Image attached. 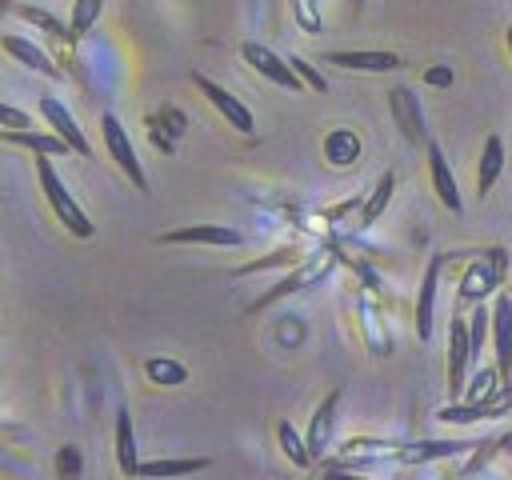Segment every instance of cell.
<instances>
[{"label": "cell", "instance_id": "obj_18", "mask_svg": "<svg viewBox=\"0 0 512 480\" xmlns=\"http://www.w3.org/2000/svg\"><path fill=\"white\" fill-rule=\"evenodd\" d=\"M468 448H472V444H464V440H424V444H408V448L392 452V460H400V464H424V460L460 456V452H468Z\"/></svg>", "mask_w": 512, "mask_h": 480}, {"label": "cell", "instance_id": "obj_13", "mask_svg": "<svg viewBox=\"0 0 512 480\" xmlns=\"http://www.w3.org/2000/svg\"><path fill=\"white\" fill-rule=\"evenodd\" d=\"M424 148H428V176H432V188H436L440 204H444L448 212H464V200H460V188H456V176H452V168H448L444 148H440L436 140H428Z\"/></svg>", "mask_w": 512, "mask_h": 480}, {"label": "cell", "instance_id": "obj_21", "mask_svg": "<svg viewBox=\"0 0 512 480\" xmlns=\"http://www.w3.org/2000/svg\"><path fill=\"white\" fill-rule=\"evenodd\" d=\"M116 464H120L124 476H136V472H140V460H136V432H132L128 408L116 412Z\"/></svg>", "mask_w": 512, "mask_h": 480}, {"label": "cell", "instance_id": "obj_25", "mask_svg": "<svg viewBox=\"0 0 512 480\" xmlns=\"http://www.w3.org/2000/svg\"><path fill=\"white\" fill-rule=\"evenodd\" d=\"M392 188H396V176L392 172H384L380 176V184L372 188V196H368V204H364V212H360V224H372L384 208H388V200H392Z\"/></svg>", "mask_w": 512, "mask_h": 480}, {"label": "cell", "instance_id": "obj_27", "mask_svg": "<svg viewBox=\"0 0 512 480\" xmlns=\"http://www.w3.org/2000/svg\"><path fill=\"white\" fill-rule=\"evenodd\" d=\"M144 372H148V380L152 384H164V388H172V384H184V364H176V360H148L144 364Z\"/></svg>", "mask_w": 512, "mask_h": 480}, {"label": "cell", "instance_id": "obj_17", "mask_svg": "<svg viewBox=\"0 0 512 480\" xmlns=\"http://www.w3.org/2000/svg\"><path fill=\"white\" fill-rule=\"evenodd\" d=\"M0 48H4L16 64H24V68H32V72H40V76H60V68L48 60V52L36 48L32 40H24V36H0Z\"/></svg>", "mask_w": 512, "mask_h": 480}, {"label": "cell", "instance_id": "obj_31", "mask_svg": "<svg viewBox=\"0 0 512 480\" xmlns=\"http://www.w3.org/2000/svg\"><path fill=\"white\" fill-rule=\"evenodd\" d=\"M288 64L296 68V76H300L308 88H316V92H324V88H328V80H324V76H320V72H316V68H312L304 56H288Z\"/></svg>", "mask_w": 512, "mask_h": 480}, {"label": "cell", "instance_id": "obj_15", "mask_svg": "<svg viewBox=\"0 0 512 480\" xmlns=\"http://www.w3.org/2000/svg\"><path fill=\"white\" fill-rule=\"evenodd\" d=\"M388 104H392V116H396V124H400V132L408 136V144H428V132H424V112H420V104H416V96H412V88H392L388 92Z\"/></svg>", "mask_w": 512, "mask_h": 480}, {"label": "cell", "instance_id": "obj_11", "mask_svg": "<svg viewBox=\"0 0 512 480\" xmlns=\"http://www.w3.org/2000/svg\"><path fill=\"white\" fill-rule=\"evenodd\" d=\"M40 116L48 120V128L60 136V140H68V148L76 152V156H92V144H88V136L76 128V120H72V112L56 100V96H40Z\"/></svg>", "mask_w": 512, "mask_h": 480}, {"label": "cell", "instance_id": "obj_23", "mask_svg": "<svg viewBox=\"0 0 512 480\" xmlns=\"http://www.w3.org/2000/svg\"><path fill=\"white\" fill-rule=\"evenodd\" d=\"M212 460L208 456H192V460H148L140 464L136 476H192V472H204Z\"/></svg>", "mask_w": 512, "mask_h": 480}, {"label": "cell", "instance_id": "obj_4", "mask_svg": "<svg viewBox=\"0 0 512 480\" xmlns=\"http://www.w3.org/2000/svg\"><path fill=\"white\" fill-rule=\"evenodd\" d=\"M240 56H244V64H252L264 80H272V84H280V88H288V92H300V88H304V80L296 76V68H292L284 56H276L272 48H264V44H256V40H244V44H240Z\"/></svg>", "mask_w": 512, "mask_h": 480}, {"label": "cell", "instance_id": "obj_9", "mask_svg": "<svg viewBox=\"0 0 512 480\" xmlns=\"http://www.w3.org/2000/svg\"><path fill=\"white\" fill-rule=\"evenodd\" d=\"M328 268H332V256H328V252H324V256H312V260H300L292 276H284L272 292H264V296L252 304V312H256V308H268V304H276V300H284V296H292V292H300V288H308V284H316Z\"/></svg>", "mask_w": 512, "mask_h": 480}, {"label": "cell", "instance_id": "obj_1", "mask_svg": "<svg viewBox=\"0 0 512 480\" xmlns=\"http://www.w3.org/2000/svg\"><path fill=\"white\" fill-rule=\"evenodd\" d=\"M36 176H40V192H44V200L52 204V212H56V220L72 232V236H80V240H88L96 228H92V220L84 216V208L72 200V192L64 188V180L56 176V168H52V156H44V152H36Z\"/></svg>", "mask_w": 512, "mask_h": 480}, {"label": "cell", "instance_id": "obj_22", "mask_svg": "<svg viewBox=\"0 0 512 480\" xmlns=\"http://www.w3.org/2000/svg\"><path fill=\"white\" fill-rule=\"evenodd\" d=\"M276 440H280L284 456H288L296 468H312V464H316V456L308 452V440H300V432H296L288 420H280V424H276Z\"/></svg>", "mask_w": 512, "mask_h": 480}, {"label": "cell", "instance_id": "obj_37", "mask_svg": "<svg viewBox=\"0 0 512 480\" xmlns=\"http://www.w3.org/2000/svg\"><path fill=\"white\" fill-rule=\"evenodd\" d=\"M0 8H12V0H0Z\"/></svg>", "mask_w": 512, "mask_h": 480}, {"label": "cell", "instance_id": "obj_12", "mask_svg": "<svg viewBox=\"0 0 512 480\" xmlns=\"http://www.w3.org/2000/svg\"><path fill=\"white\" fill-rule=\"evenodd\" d=\"M324 64H336L348 72H392L404 60L396 52H384V48H352V52H328Z\"/></svg>", "mask_w": 512, "mask_h": 480}, {"label": "cell", "instance_id": "obj_29", "mask_svg": "<svg viewBox=\"0 0 512 480\" xmlns=\"http://www.w3.org/2000/svg\"><path fill=\"white\" fill-rule=\"evenodd\" d=\"M496 384H500V372H496V368H484V372H480V376L472 380V388H468V392H464L460 400H468V404H476V400H484V396H488V392H492Z\"/></svg>", "mask_w": 512, "mask_h": 480}, {"label": "cell", "instance_id": "obj_24", "mask_svg": "<svg viewBox=\"0 0 512 480\" xmlns=\"http://www.w3.org/2000/svg\"><path fill=\"white\" fill-rule=\"evenodd\" d=\"M324 152H328L332 164H352V160L360 156V140H356L348 128H340V132H332V136L324 140Z\"/></svg>", "mask_w": 512, "mask_h": 480}, {"label": "cell", "instance_id": "obj_20", "mask_svg": "<svg viewBox=\"0 0 512 480\" xmlns=\"http://www.w3.org/2000/svg\"><path fill=\"white\" fill-rule=\"evenodd\" d=\"M504 172V140L500 136H488L484 140V152H480V172H476V196H488L492 184L500 180Z\"/></svg>", "mask_w": 512, "mask_h": 480}, {"label": "cell", "instance_id": "obj_36", "mask_svg": "<svg viewBox=\"0 0 512 480\" xmlns=\"http://www.w3.org/2000/svg\"><path fill=\"white\" fill-rule=\"evenodd\" d=\"M508 52H512V28H508Z\"/></svg>", "mask_w": 512, "mask_h": 480}, {"label": "cell", "instance_id": "obj_7", "mask_svg": "<svg viewBox=\"0 0 512 480\" xmlns=\"http://www.w3.org/2000/svg\"><path fill=\"white\" fill-rule=\"evenodd\" d=\"M492 344L500 380H512V292H500L492 300Z\"/></svg>", "mask_w": 512, "mask_h": 480}, {"label": "cell", "instance_id": "obj_16", "mask_svg": "<svg viewBox=\"0 0 512 480\" xmlns=\"http://www.w3.org/2000/svg\"><path fill=\"white\" fill-rule=\"evenodd\" d=\"M336 408H340V388L336 392H328L324 400H320V408L312 412V424H308V452L320 460L324 452H328V444H332V432H336Z\"/></svg>", "mask_w": 512, "mask_h": 480}, {"label": "cell", "instance_id": "obj_10", "mask_svg": "<svg viewBox=\"0 0 512 480\" xmlns=\"http://www.w3.org/2000/svg\"><path fill=\"white\" fill-rule=\"evenodd\" d=\"M504 248L500 252H488V260H476L468 272H464V280H460V304L464 300H484L492 288H496V280L504 276Z\"/></svg>", "mask_w": 512, "mask_h": 480}, {"label": "cell", "instance_id": "obj_19", "mask_svg": "<svg viewBox=\"0 0 512 480\" xmlns=\"http://www.w3.org/2000/svg\"><path fill=\"white\" fill-rule=\"evenodd\" d=\"M4 140H8V144H20V148H32V152H44V156H64V152H72V148H68V140H60L56 132L4 128Z\"/></svg>", "mask_w": 512, "mask_h": 480}, {"label": "cell", "instance_id": "obj_26", "mask_svg": "<svg viewBox=\"0 0 512 480\" xmlns=\"http://www.w3.org/2000/svg\"><path fill=\"white\" fill-rule=\"evenodd\" d=\"M100 8H104V0H76L72 4V20H68V36H84L96 24Z\"/></svg>", "mask_w": 512, "mask_h": 480}, {"label": "cell", "instance_id": "obj_32", "mask_svg": "<svg viewBox=\"0 0 512 480\" xmlns=\"http://www.w3.org/2000/svg\"><path fill=\"white\" fill-rule=\"evenodd\" d=\"M0 128H32V116L0 100Z\"/></svg>", "mask_w": 512, "mask_h": 480}, {"label": "cell", "instance_id": "obj_6", "mask_svg": "<svg viewBox=\"0 0 512 480\" xmlns=\"http://www.w3.org/2000/svg\"><path fill=\"white\" fill-rule=\"evenodd\" d=\"M192 84L204 92V100H208V104H212V108H216V112H220V116H224V120H228L236 132H252V128H256L252 112H248V108H244V104H240V100H236V96H232L224 84L208 80L204 72H192Z\"/></svg>", "mask_w": 512, "mask_h": 480}, {"label": "cell", "instance_id": "obj_35", "mask_svg": "<svg viewBox=\"0 0 512 480\" xmlns=\"http://www.w3.org/2000/svg\"><path fill=\"white\" fill-rule=\"evenodd\" d=\"M428 80H432V84H448V80H452V76H448V72H444V68H432V72H428Z\"/></svg>", "mask_w": 512, "mask_h": 480}, {"label": "cell", "instance_id": "obj_33", "mask_svg": "<svg viewBox=\"0 0 512 480\" xmlns=\"http://www.w3.org/2000/svg\"><path fill=\"white\" fill-rule=\"evenodd\" d=\"M296 12H300V24H304L308 32H320V16L312 12V0H296Z\"/></svg>", "mask_w": 512, "mask_h": 480}, {"label": "cell", "instance_id": "obj_34", "mask_svg": "<svg viewBox=\"0 0 512 480\" xmlns=\"http://www.w3.org/2000/svg\"><path fill=\"white\" fill-rule=\"evenodd\" d=\"M56 468H60V472H68V476H72V472H76V468H80V460H76V448H64V452H60V460H56Z\"/></svg>", "mask_w": 512, "mask_h": 480}, {"label": "cell", "instance_id": "obj_8", "mask_svg": "<svg viewBox=\"0 0 512 480\" xmlns=\"http://www.w3.org/2000/svg\"><path fill=\"white\" fill-rule=\"evenodd\" d=\"M160 244H212V248H240L244 236L228 224H184L160 236Z\"/></svg>", "mask_w": 512, "mask_h": 480}, {"label": "cell", "instance_id": "obj_2", "mask_svg": "<svg viewBox=\"0 0 512 480\" xmlns=\"http://www.w3.org/2000/svg\"><path fill=\"white\" fill-rule=\"evenodd\" d=\"M100 132H104V148H108V156L116 160V168L132 180L136 192H148V176H144V168H140V160H136V148H132L128 132H124V124H120L112 112H104V116H100Z\"/></svg>", "mask_w": 512, "mask_h": 480}, {"label": "cell", "instance_id": "obj_3", "mask_svg": "<svg viewBox=\"0 0 512 480\" xmlns=\"http://www.w3.org/2000/svg\"><path fill=\"white\" fill-rule=\"evenodd\" d=\"M512 408V380H500L484 400H476V404H468V400H456V404H448V408H440L436 416L444 420V424H472V420H488V416H504Z\"/></svg>", "mask_w": 512, "mask_h": 480}, {"label": "cell", "instance_id": "obj_5", "mask_svg": "<svg viewBox=\"0 0 512 480\" xmlns=\"http://www.w3.org/2000/svg\"><path fill=\"white\" fill-rule=\"evenodd\" d=\"M476 364L472 356V344H468V320L456 316L452 328H448V392L460 400L464 396V384H468V368Z\"/></svg>", "mask_w": 512, "mask_h": 480}, {"label": "cell", "instance_id": "obj_14", "mask_svg": "<svg viewBox=\"0 0 512 480\" xmlns=\"http://www.w3.org/2000/svg\"><path fill=\"white\" fill-rule=\"evenodd\" d=\"M440 268H444V256H432V260H428V268H424L420 292H416V336H420V340H432V320H436V288H440Z\"/></svg>", "mask_w": 512, "mask_h": 480}, {"label": "cell", "instance_id": "obj_28", "mask_svg": "<svg viewBox=\"0 0 512 480\" xmlns=\"http://www.w3.org/2000/svg\"><path fill=\"white\" fill-rule=\"evenodd\" d=\"M272 264H300V252H296V248H280V252H272V256H264V260H252V264H244V268H236V276H248V272H260V268H272Z\"/></svg>", "mask_w": 512, "mask_h": 480}, {"label": "cell", "instance_id": "obj_30", "mask_svg": "<svg viewBox=\"0 0 512 480\" xmlns=\"http://www.w3.org/2000/svg\"><path fill=\"white\" fill-rule=\"evenodd\" d=\"M16 12H20V16L28 20V24H40V28H44V32H52V36H68V32H64V24H60L56 16H48V12H40V8H28V4H20Z\"/></svg>", "mask_w": 512, "mask_h": 480}]
</instances>
